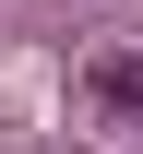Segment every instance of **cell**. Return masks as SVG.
Wrapping results in <instances>:
<instances>
[{
    "label": "cell",
    "instance_id": "cell-1",
    "mask_svg": "<svg viewBox=\"0 0 143 154\" xmlns=\"http://www.w3.org/2000/svg\"><path fill=\"white\" fill-rule=\"evenodd\" d=\"M83 83H96V107H143V48H107Z\"/></svg>",
    "mask_w": 143,
    "mask_h": 154
}]
</instances>
